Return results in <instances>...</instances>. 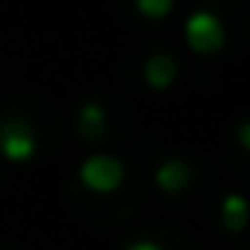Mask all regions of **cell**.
Instances as JSON below:
<instances>
[{
  "label": "cell",
  "instance_id": "obj_1",
  "mask_svg": "<svg viewBox=\"0 0 250 250\" xmlns=\"http://www.w3.org/2000/svg\"><path fill=\"white\" fill-rule=\"evenodd\" d=\"M185 45L195 55H219L226 45V28L212 11H195L185 21Z\"/></svg>",
  "mask_w": 250,
  "mask_h": 250
},
{
  "label": "cell",
  "instance_id": "obj_2",
  "mask_svg": "<svg viewBox=\"0 0 250 250\" xmlns=\"http://www.w3.org/2000/svg\"><path fill=\"white\" fill-rule=\"evenodd\" d=\"M124 175H127V168H124V161L113 158V154H89V158L79 165V182H83L89 192H96V195L117 192V188L124 185Z\"/></svg>",
  "mask_w": 250,
  "mask_h": 250
},
{
  "label": "cell",
  "instance_id": "obj_3",
  "mask_svg": "<svg viewBox=\"0 0 250 250\" xmlns=\"http://www.w3.org/2000/svg\"><path fill=\"white\" fill-rule=\"evenodd\" d=\"M35 151H38V137H35V130H31L28 120L11 117V120L0 124V154H4L7 161L24 165V161L35 158Z\"/></svg>",
  "mask_w": 250,
  "mask_h": 250
},
{
  "label": "cell",
  "instance_id": "obj_4",
  "mask_svg": "<svg viewBox=\"0 0 250 250\" xmlns=\"http://www.w3.org/2000/svg\"><path fill=\"white\" fill-rule=\"evenodd\" d=\"M188 182H192V168H188V161H182V158H165V161L158 165V171H154V185H158L165 195H178Z\"/></svg>",
  "mask_w": 250,
  "mask_h": 250
},
{
  "label": "cell",
  "instance_id": "obj_5",
  "mask_svg": "<svg viewBox=\"0 0 250 250\" xmlns=\"http://www.w3.org/2000/svg\"><path fill=\"white\" fill-rule=\"evenodd\" d=\"M175 79H178V62L168 55V52H154L147 62H144V83H147V89H168V86H175Z\"/></svg>",
  "mask_w": 250,
  "mask_h": 250
},
{
  "label": "cell",
  "instance_id": "obj_6",
  "mask_svg": "<svg viewBox=\"0 0 250 250\" xmlns=\"http://www.w3.org/2000/svg\"><path fill=\"white\" fill-rule=\"evenodd\" d=\"M219 219H223V229H226V233H243L247 223H250V202H247L240 192L223 195V202H219Z\"/></svg>",
  "mask_w": 250,
  "mask_h": 250
},
{
  "label": "cell",
  "instance_id": "obj_7",
  "mask_svg": "<svg viewBox=\"0 0 250 250\" xmlns=\"http://www.w3.org/2000/svg\"><path fill=\"white\" fill-rule=\"evenodd\" d=\"M76 124H79L83 137H100V134L106 130V110H103L100 103H83Z\"/></svg>",
  "mask_w": 250,
  "mask_h": 250
},
{
  "label": "cell",
  "instance_id": "obj_8",
  "mask_svg": "<svg viewBox=\"0 0 250 250\" xmlns=\"http://www.w3.org/2000/svg\"><path fill=\"white\" fill-rule=\"evenodd\" d=\"M134 7L147 21H165L171 14V7H175V0H134Z\"/></svg>",
  "mask_w": 250,
  "mask_h": 250
},
{
  "label": "cell",
  "instance_id": "obj_9",
  "mask_svg": "<svg viewBox=\"0 0 250 250\" xmlns=\"http://www.w3.org/2000/svg\"><path fill=\"white\" fill-rule=\"evenodd\" d=\"M236 144H240L243 151H250V120H243V124L236 127Z\"/></svg>",
  "mask_w": 250,
  "mask_h": 250
},
{
  "label": "cell",
  "instance_id": "obj_10",
  "mask_svg": "<svg viewBox=\"0 0 250 250\" xmlns=\"http://www.w3.org/2000/svg\"><path fill=\"white\" fill-rule=\"evenodd\" d=\"M127 250H165L161 243H154V240H134Z\"/></svg>",
  "mask_w": 250,
  "mask_h": 250
}]
</instances>
